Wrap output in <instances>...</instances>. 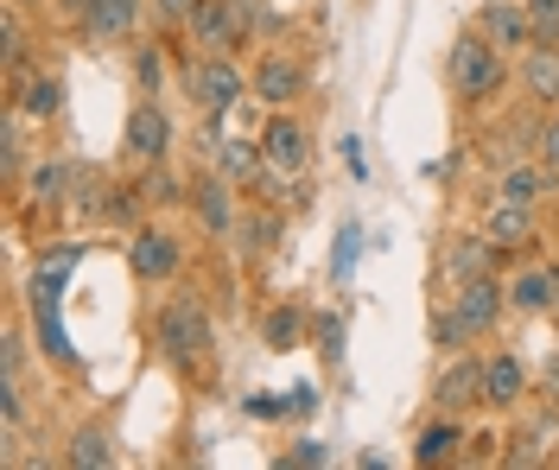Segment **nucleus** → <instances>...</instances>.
Listing matches in <instances>:
<instances>
[{"label":"nucleus","mask_w":559,"mask_h":470,"mask_svg":"<svg viewBox=\"0 0 559 470\" xmlns=\"http://www.w3.org/2000/svg\"><path fill=\"white\" fill-rule=\"evenodd\" d=\"M554 287H559V274H547V267H527V274H515V280H509V305H515V312H547V305H554Z\"/></svg>","instance_id":"f3484780"},{"label":"nucleus","mask_w":559,"mask_h":470,"mask_svg":"<svg viewBox=\"0 0 559 470\" xmlns=\"http://www.w3.org/2000/svg\"><path fill=\"white\" fill-rule=\"evenodd\" d=\"M344 166L362 179V141H356V134H344Z\"/></svg>","instance_id":"72a5a7b5"},{"label":"nucleus","mask_w":559,"mask_h":470,"mask_svg":"<svg viewBox=\"0 0 559 470\" xmlns=\"http://www.w3.org/2000/svg\"><path fill=\"white\" fill-rule=\"evenodd\" d=\"M64 109V83H58V76H26V89H20V115H26V121H51V115Z\"/></svg>","instance_id":"a211bd4d"},{"label":"nucleus","mask_w":559,"mask_h":470,"mask_svg":"<svg viewBox=\"0 0 559 470\" xmlns=\"http://www.w3.org/2000/svg\"><path fill=\"white\" fill-rule=\"evenodd\" d=\"M153 7H159V20H191L198 0H153Z\"/></svg>","instance_id":"473e14b6"},{"label":"nucleus","mask_w":559,"mask_h":470,"mask_svg":"<svg viewBox=\"0 0 559 470\" xmlns=\"http://www.w3.org/2000/svg\"><path fill=\"white\" fill-rule=\"evenodd\" d=\"M356 249H362V229H344V236H337V261H331V274H337V280L356 267Z\"/></svg>","instance_id":"cd10ccee"},{"label":"nucleus","mask_w":559,"mask_h":470,"mask_svg":"<svg viewBox=\"0 0 559 470\" xmlns=\"http://www.w3.org/2000/svg\"><path fill=\"white\" fill-rule=\"evenodd\" d=\"M522 83L534 103H559V45H527Z\"/></svg>","instance_id":"2eb2a0df"},{"label":"nucleus","mask_w":559,"mask_h":470,"mask_svg":"<svg viewBox=\"0 0 559 470\" xmlns=\"http://www.w3.org/2000/svg\"><path fill=\"white\" fill-rule=\"evenodd\" d=\"M477 33L489 45H502V51H522V45H534V20H527V7H515V0H484Z\"/></svg>","instance_id":"0eeeda50"},{"label":"nucleus","mask_w":559,"mask_h":470,"mask_svg":"<svg viewBox=\"0 0 559 470\" xmlns=\"http://www.w3.org/2000/svg\"><path fill=\"white\" fill-rule=\"evenodd\" d=\"M457 445H464L457 426H426L419 445H414V458H419V465H445V458H457Z\"/></svg>","instance_id":"412c9836"},{"label":"nucleus","mask_w":559,"mask_h":470,"mask_svg":"<svg viewBox=\"0 0 559 470\" xmlns=\"http://www.w3.org/2000/svg\"><path fill=\"white\" fill-rule=\"evenodd\" d=\"M153 344H159L173 362H191L210 344V312L198 305V299H166L159 318H153Z\"/></svg>","instance_id":"7ed1b4c3"},{"label":"nucleus","mask_w":559,"mask_h":470,"mask_svg":"<svg viewBox=\"0 0 559 470\" xmlns=\"http://www.w3.org/2000/svg\"><path fill=\"white\" fill-rule=\"evenodd\" d=\"M185 83H191V103H198V109H204L210 121H223V115L242 103V89H248L229 51H204V58H191Z\"/></svg>","instance_id":"f03ea898"},{"label":"nucleus","mask_w":559,"mask_h":470,"mask_svg":"<svg viewBox=\"0 0 559 470\" xmlns=\"http://www.w3.org/2000/svg\"><path fill=\"white\" fill-rule=\"evenodd\" d=\"M489 267H496V242L489 236H457L452 249H445V274L452 280H484Z\"/></svg>","instance_id":"4468645a"},{"label":"nucleus","mask_w":559,"mask_h":470,"mask_svg":"<svg viewBox=\"0 0 559 470\" xmlns=\"http://www.w3.org/2000/svg\"><path fill=\"white\" fill-rule=\"evenodd\" d=\"M534 20V45H559V0H522Z\"/></svg>","instance_id":"5701e85b"},{"label":"nucleus","mask_w":559,"mask_h":470,"mask_svg":"<svg viewBox=\"0 0 559 470\" xmlns=\"http://www.w3.org/2000/svg\"><path fill=\"white\" fill-rule=\"evenodd\" d=\"M534 153H540V166H554L559 172V115H547V121L534 128Z\"/></svg>","instance_id":"bb28decb"},{"label":"nucleus","mask_w":559,"mask_h":470,"mask_svg":"<svg viewBox=\"0 0 559 470\" xmlns=\"http://www.w3.org/2000/svg\"><path fill=\"white\" fill-rule=\"evenodd\" d=\"M293 337H299V312L280 305L274 318H267V350H293Z\"/></svg>","instance_id":"393cba45"},{"label":"nucleus","mask_w":559,"mask_h":470,"mask_svg":"<svg viewBox=\"0 0 559 470\" xmlns=\"http://www.w3.org/2000/svg\"><path fill=\"white\" fill-rule=\"evenodd\" d=\"M140 20V0H90L83 7V38L90 45H115V38H128Z\"/></svg>","instance_id":"9d476101"},{"label":"nucleus","mask_w":559,"mask_h":470,"mask_svg":"<svg viewBox=\"0 0 559 470\" xmlns=\"http://www.w3.org/2000/svg\"><path fill=\"white\" fill-rule=\"evenodd\" d=\"M166 146H173V121H166V109H159V103L134 109V121H128V159L159 166V159H166Z\"/></svg>","instance_id":"6e6552de"},{"label":"nucleus","mask_w":559,"mask_h":470,"mask_svg":"<svg viewBox=\"0 0 559 470\" xmlns=\"http://www.w3.org/2000/svg\"><path fill=\"white\" fill-rule=\"evenodd\" d=\"M261 153H267V172L299 179V172H306V159H312V134H306L293 115H280V121H267V141H261Z\"/></svg>","instance_id":"423d86ee"},{"label":"nucleus","mask_w":559,"mask_h":470,"mask_svg":"<svg viewBox=\"0 0 559 470\" xmlns=\"http://www.w3.org/2000/svg\"><path fill=\"white\" fill-rule=\"evenodd\" d=\"M318 350L337 362V350H344V325H337V318H318Z\"/></svg>","instance_id":"c756f323"},{"label":"nucleus","mask_w":559,"mask_h":470,"mask_svg":"<svg viewBox=\"0 0 559 470\" xmlns=\"http://www.w3.org/2000/svg\"><path fill=\"white\" fill-rule=\"evenodd\" d=\"M128 261H134V274H140V280H173L185 254H178V242L166 236V229H140V236H134V249H128Z\"/></svg>","instance_id":"9b49d317"},{"label":"nucleus","mask_w":559,"mask_h":470,"mask_svg":"<svg viewBox=\"0 0 559 470\" xmlns=\"http://www.w3.org/2000/svg\"><path fill=\"white\" fill-rule=\"evenodd\" d=\"M502 305H509V287H502L496 274H484V280H457V292H452V325L464 330V337H484V330H496Z\"/></svg>","instance_id":"39448f33"},{"label":"nucleus","mask_w":559,"mask_h":470,"mask_svg":"<svg viewBox=\"0 0 559 470\" xmlns=\"http://www.w3.org/2000/svg\"><path fill=\"white\" fill-rule=\"evenodd\" d=\"M58 7H64V13H76V20H83V7H90V0H58Z\"/></svg>","instance_id":"f704fd0d"},{"label":"nucleus","mask_w":559,"mask_h":470,"mask_svg":"<svg viewBox=\"0 0 559 470\" xmlns=\"http://www.w3.org/2000/svg\"><path fill=\"white\" fill-rule=\"evenodd\" d=\"M471 400H484V362L457 357L439 382H432V407H445V413H457V407H471Z\"/></svg>","instance_id":"f8f14e48"},{"label":"nucleus","mask_w":559,"mask_h":470,"mask_svg":"<svg viewBox=\"0 0 559 470\" xmlns=\"http://www.w3.org/2000/svg\"><path fill=\"white\" fill-rule=\"evenodd\" d=\"M198 217H204L210 236H229V184L223 179L198 184Z\"/></svg>","instance_id":"aec40b11"},{"label":"nucleus","mask_w":559,"mask_h":470,"mask_svg":"<svg viewBox=\"0 0 559 470\" xmlns=\"http://www.w3.org/2000/svg\"><path fill=\"white\" fill-rule=\"evenodd\" d=\"M261 166H267V153H254V146H242V141L223 146V172H229V179H254Z\"/></svg>","instance_id":"b1692460"},{"label":"nucleus","mask_w":559,"mask_h":470,"mask_svg":"<svg viewBox=\"0 0 559 470\" xmlns=\"http://www.w3.org/2000/svg\"><path fill=\"white\" fill-rule=\"evenodd\" d=\"M70 465H108L115 451H108V433H96V426H83V433L70 438V451H64Z\"/></svg>","instance_id":"4be33fe9"},{"label":"nucleus","mask_w":559,"mask_h":470,"mask_svg":"<svg viewBox=\"0 0 559 470\" xmlns=\"http://www.w3.org/2000/svg\"><path fill=\"white\" fill-rule=\"evenodd\" d=\"M522 382H527L522 357H489V362H484V400H489V407H509V400H522Z\"/></svg>","instance_id":"dca6fc26"},{"label":"nucleus","mask_w":559,"mask_h":470,"mask_svg":"<svg viewBox=\"0 0 559 470\" xmlns=\"http://www.w3.org/2000/svg\"><path fill=\"white\" fill-rule=\"evenodd\" d=\"M254 96H261L267 109H293V103L306 96V71H299L293 58H261V71H254Z\"/></svg>","instance_id":"1a4fd4ad"},{"label":"nucleus","mask_w":559,"mask_h":470,"mask_svg":"<svg viewBox=\"0 0 559 470\" xmlns=\"http://www.w3.org/2000/svg\"><path fill=\"white\" fill-rule=\"evenodd\" d=\"M274 229H280V217H248L242 222V242H248V249H267V242H274Z\"/></svg>","instance_id":"c85d7f7f"},{"label":"nucleus","mask_w":559,"mask_h":470,"mask_svg":"<svg viewBox=\"0 0 559 470\" xmlns=\"http://www.w3.org/2000/svg\"><path fill=\"white\" fill-rule=\"evenodd\" d=\"M248 20H254V0H198L185 33L198 38L204 51H236L248 38Z\"/></svg>","instance_id":"20e7f679"},{"label":"nucleus","mask_w":559,"mask_h":470,"mask_svg":"<svg viewBox=\"0 0 559 470\" xmlns=\"http://www.w3.org/2000/svg\"><path fill=\"white\" fill-rule=\"evenodd\" d=\"M445 71H452V89L464 96V103H484V96H496L502 89V45H489L484 33H464L452 38V58H445Z\"/></svg>","instance_id":"f257e3e1"},{"label":"nucleus","mask_w":559,"mask_h":470,"mask_svg":"<svg viewBox=\"0 0 559 470\" xmlns=\"http://www.w3.org/2000/svg\"><path fill=\"white\" fill-rule=\"evenodd\" d=\"M527 229H534V217H527V204H509V197H496V210H489V242L496 249H515V242H527Z\"/></svg>","instance_id":"6ab92c4d"},{"label":"nucleus","mask_w":559,"mask_h":470,"mask_svg":"<svg viewBox=\"0 0 559 470\" xmlns=\"http://www.w3.org/2000/svg\"><path fill=\"white\" fill-rule=\"evenodd\" d=\"M140 83L159 89V51H140Z\"/></svg>","instance_id":"2f4dec72"},{"label":"nucleus","mask_w":559,"mask_h":470,"mask_svg":"<svg viewBox=\"0 0 559 470\" xmlns=\"http://www.w3.org/2000/svg\"><path fill=\"white\" fill-rule=\"evenodd\" d=\"M64 179H70V166H58V159H51V166H38V172H33V197H38V204H51V197L64 191Z\"/></svg>","instance_id":"a878e982"},{"label":"nucleus","mask_w":559,"mask_h":470,"mask_svg":"<svg viewBox=\"0 0 559 470\" xmlns=\"http://www.w3.org/2000/svg\"><path fill=\"white\" fill-rule=\"evenodd\" d=\"M318 407V388H293V395H286V413H312Z\"/></svg>","instance_id":"7c9ffc66"},{"label":"nucleus","mask_w":559,"mask_h":470,"mask_svg":"<svg viewBox=\"0 0 559 470\" xmlns=\"http://www.w3.org/2000/svg\"><path fill=\"white\" fill-rule=\"evenodd\" d=\"M554 191V166H502V179H496V197H509V204H540Z\"/></svg>","instance_id":"ddd939ff"}]
</instances>
